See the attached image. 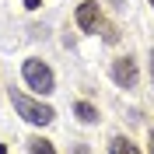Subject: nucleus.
Listing matches in <instances>:
<instances>
[{
	"instance_id": "9b49d317",
	"label": "nucleus",
	"mask_w": 154,
	"mask_h": 154,
	"mask_svg": "<svg viewBox=\"0 0 154 154\" xmlns=\"http://www.w3.org/2000/svg\"><path fill=\"white\" fill-rule=\"evenodd\" d=\"M151 154H154V130H151Z\"/></svg>"
},
{
	"instance_id": "f257e3e1",
	"label": "nucleus",
	"mask_w": 154,
	"mask_h": 154,
	"mask_svg": "<svg viewBox=\"0 0 154 154\" xmlns=\"http://www.w3.org/2000/svg\"><path fill=\"white\" fill-rule=\"evenodd\" d=\"M11 102H14V112H18L25 123H32V126H49L53 119H56V112H53L49 105H42L38 98L25 95V91H18V88H11Z\"/></svg>"
},
{
	"instance_id": "423d86ee",
	"label": "nucleus",
	"mask_w": 154,
	"mask_h": 154,
	"mask_svg": "<svg viewBox=\"0 0 154 154\" xmlns=\"http://www.w3.org/2000/svg\"><path fill=\"white\" fill-rule=\"evenodd\" d=\"M109 154H140V151H137V147L130 144L126 137H116L112 144H109Z\"/></svg>"
},
{
	"instance_id": "20e7f679",
	"label": "nucleus",
	"mask_w": 154,
	"mask_h": 154,
	"mask_svg": "<svg viewBox=\"0 0 154 154\" xmlns=\"http://www.w3.org/2000/svg\"><path fill=\"white\" fill-rule=\"evenodd\" d=\"M77 25H81V32H98V25H102V11H98L95 0H84V4L77 7Z\"/></svg>"
},
{
	"instance_id": "f03ea898",
	"label": "nucleus",
	"mask_w": 154,
	"mask_h": 154,
	"mask_svg": "<svg viewBox=\"0 0 154 154\" xmlns=\"http://www.w3.org/2000/svg\"><path fill=\"white\" fill-rule=\"evenodd\" d=\"M21 74H25V84H28L35 95H53V91H56V77H53V70H49L42 60H25Z\"/></svg>"
},
{
	"instance_id": "7ed1b4c3",
	"label": "nucleus",
	"mask_w": 154,
	"mask_h": 154,
	"mask_svg": "<svg viewBox=\"0 0 154 154\" xmlns=\"http://www.w3.org/2000/svg\"><path fill=\"white\" fill-rule=\"evenodd\" d=\"M112 81L119 88H137V63L130 56H119L112 63Z\"/></svg>"
},
{
	"instance_id": "f8f14e48",
	"label": "nucleus",
	"mask_w": 154,
	"mask_h": 154,
	"mask_svg": "<svg viewBox=\"0 0 154 154\" xmlns=\"http://www.w3.org/2000/svg\"><path fill=\"white\" fill-rule=\"evenodd\" d=\"M0 154H7V147H4V144H0Z\"/></svg>"
},
{
	"instance_id": "0eeeda50",
	"label": "nucleus",
	"mask_w": 154,
	"mask_h": 154,
	"mask_svg": "<svg viewBox=\"0 0 154 154\" xmlns=\"http://www.w3.org/2000/svg\"><path fill=\"white\" fill-rule=\"evenodd\" d=\"M28 154H56V151H53V144H49L46 137H32L28 140Z\"/></svg>"
},
{
	"instance_id": "1a4fd4ad",
	"label": "nucleus",
	"mask_w": 154,
	"mask_h": 154,
	"mask_svg": "<svg viewBox=\"0 0 154 154\" xmlns=\"http://www.w3.org/2000/svg\"><path fill=\"white\" fill-rule=\"evenodd\" d=\"M70 154H91V151H88V144H77V147H74Z\"/></svg>"
},
{
	"instance_id": "ddd939ff",
	"label": "nucleus",
	"mask_w": 154,
	"mask_h": 154,
	"mask_svg": "<svg viewBox=\"0 0 154 154\" xmlns=\"http://www.w3.org/2000/svg\"><path fill=\"white\" fill-rule=\"evenodd\" d=\"M151 7H154V0H151Z\"/></svg>"
},
{
	"instance_id": "9d476101",
	"label": "nucleus",
	"mask_w": 154,
	"mask_h": 154,
	"mask_svg": "<svg viewBox=\"0 0 154 154\" xmlns=\"http://www.w3.org/2000/svg\"><path fill=\"white\" fill-rule=\"evenodd\" d=\"M151 77H154V49H151Z\"/></svg>"
},
{
	"instance_id": "39448f33",
	"label": "nucleus",
	"mask_w": 154,
	"mask_h": 154,
	"mask_svg": "<svg viewBox=\"0 0 154 154\" xmlns=\"http://www.w3.org/2000/svg\"><path fill=\"white\" fill-rule=\"evenodd\" d=\"M74 112H77V119H81V123H95V119H98V109L91 105V102H77Z\"/></svg>"
},
{
	"instance_id": "6e6552de",
	"label": "nucleus",
	"mask_w": 154,
	"mask_h": 154,
	"mask_svg": "<svg viewBox=\"0 0 154 154\" xmlns=\"http://www.w3.org/2000/svg\"><path fill=\"white\" fill-rule=\"evenodd\" d=\"M25 7H28V11H38V7H42V0H25Z\"/></svg>"
}]
</instances>
